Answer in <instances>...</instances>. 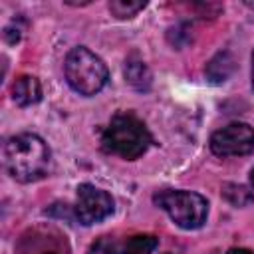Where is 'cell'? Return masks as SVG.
Segmentation results:
<instances>
[{"instance_id": "cell-3", "label": "cell", "mask_w": 254, "mask_h": 254, "mask_svg": "<svg viewBox=\"0 0 254 254\" xmlns=\"http://www.w3.org/2000/svg\"><path fill=\"white\" fill-rule=\"evenodd\" d=\"M107 67L87 48H73L65 58V79L81 95H95L107 83Z\"/></svg>"}, {"instance_id": "cell-1", "label": "cell", "mask_w": 254, "mask_h": 254, "mask_svg": "<svg viewBox=\"0 0 254 254\" xmlns=\"http://www.w3.org/2000/svg\"><path fill=\"white\" fill-rule=\"evenodd\" d=\"M4 169L18 183H34L48 175L52 155L48 145L34 133H20L4 143Z\"/></svg>"}, {"instance_id": "cell-10", "label": "cell", "mask_w": 254, "mask_h": 254, "mask_svg": "<svg viewBox=\"0 0 254 254\" xmlns=\"http://www.w3.org/2000/svg\"><path fill=\"white\" fill-rule=\"evenodd\" d=\"M222 196L234 204V206H246L254 202V194L250 189H246L244 185H234V183H226L222 187Z\"/></svg>"}, {"instance_id": "cell-5", "label": "cell", "mask_w": 254, "mask_h": 254, "mask_svg": "<svg viewBox=\"0 0 254 254\" xmlns=\"http://www.w3.org/2000/svg\"><path fill=\"white\" fill-rule=\"evenodd\" d=\"M113 212V198L107 190L97 189L93 185H79L77 187V200H75V216L81 224L91 226L105 220Z\"/></svg>"}, {"instance_id": "cell-11", "label": "cell", "mask_w": 254, "mask_h": 254, "mask_svg": "<svg viewBox=\"0 0 254 254\" xmlns=\"http://www.w3.org/2000/svg\"><path fill=\"white\" fill-rule=\"evenodd\" d=\"M159 246V240L151 234H137L127 240L123 254H153L155 248Z\"/></svg>"}, {"instance_id": "cell-7", "label": "cell", "mask_w": 254, "mask_h": 254, "mask_svg": "<svg viewBox=\"0 0 254 254\" xmlns=\"http://www.w3.org/2000/svg\"><path fill=\"white\" fill-rule=\"evenodd\" d=\"M42 97V85L34 75H20L12 85V99L20 107L38 103Z\"/></svg>"}, {"instance_id": "cell-12", "label": "cell", "mask_w": 254, "mask_h": 254, "mask_svg": "<svg viewBox=\"0 0 254 254\" xmlns=\"http://www.w3.org/2000/svg\"><path fill=\"white\" fill-rule=\"evenodd\" d=\"M145 8V2H135V0H113L109 2V12L115 18H133L139 10Z\"/></svg>"}, {"instance_id": "cell-15", "label": "cell", "mask_w": 254, "mask_h": 254, "mask_svg": "<svg viewBox=\"0 0 254 254\" xmlns=\"http://www.w3.org/2000/svg\"><path fill=\"white\" fill-rule=\"evenodd\" d=\"M252 87H254V54H252Z\"/></svg>"}, {"instance_id": "cell-6", "label": "cell", "mask_w": 254, "mask_h": 254, "mask_svg": "<svg viewBox=\"0 0 254 254\" xmlns=\"http://www.w3.org/2000/svg\"><path fill=\"white\" fill-rule=\"evenodd\" d=\"M210 149L218 157L248 155L254 151V129L246 123H230L210 137Z\"/></svg>"}, {"instance_id": "cell-13", "label": "cell", "mask_w": 254, "mask_h": 254, "mask_svg": "<svg viewBox=\"0 0 254 254\" xmlns=\"http://www.w3.org/2000/svg\"><path fill=\"white\" fill-rule=\"evenodd\" d=\"M87 254H121V252H119V246H117L111 238L103 236V238L95 240V242L89 246Z\"/></svg>"}, {"instance_id": "cell-14", "label": "cell", "mask_w": 254, "mask_h": 254, "mask_svg": "<svg viewBox=\"0 0 254 254\" xmlns=\"http://www.w3.org/2000/svg\"><path fill=\"white\" fill-rule=\"evenodd\" d=\"M228 254H252V252L244 250V248H232V250H228Z\"/></svg>"}, {"instance_id": "cell-9", "label": "cell", "mask_w": 254, "mask_h": 254, "mask_svg": "<svg viewBox=\"0 0 254 254\" xmlns=\"http://www.w3.org/2000/svg\"><path fill=\"white\" fill-rule=\"evenodd\" d=\"M234 71V58L228 52H220L216 54L208 65H206V75L214 81V83H222L226 81Z\"/></svg>"}, {"instance_id": "cell-16", "label": "cell", "mask_w": 254, "mask_h": 254, "mask_svg": "<svg viewBox=\"0 0 254 254\" xmlns=\"http://www.w3.org/2000/svg\"><path fill=\"white\" fill-rule=\"evenodd\" d=\"M250 183H252V187H254V169L250 171Z\"/></svg>"}, {"instance_id": "cell-2", "label": "cell", "mask_w": 254, "mask_h": 254, "mask_svg": "<svg viewBox=\"0 0 254 254\" xmlns=\"http://www.w3.org/2000/svg\"><path fill=\"white\" fill-rule=\"evenodd\" d=\"M101 145L107 153L133 161L149 149L151 133L145 123L133 113H119L103 131Z\"/></svg>"}, {"instance_id": "cell-8", "label": "cell", "mask_w": 254, "mask_h": 254, "mask_svg": "<svg viewBox=\"0 0 254 254\" xmlns=\"http://www.w3.org/2000/svg\"><path fill=\"white\" fill-rule=\"evenodd\" d=\"M125 79L131 87H135L137 91H147L151 87V71L147 67V64L139 58H129L127 64H125Z\"/></svg>"}, {"instance_id": "cell-18", "label": "cell", "mask_w": 254, "mask_h": 254, "mask_svg": "<svg viewBox=\"0 0 254 254\" xmlns=\"http://www.w3.org/2000/svg\"><path fill=\"white\" fill-rule=\"evenodd\" d=\"M165 254H171V252H165Z\"/></svg>"}, {"instance_id": "cell-17", "label": "cell", "mask_w": 254, "mask_h": 254, "mask_svg": "<svg viewBox=\"0 0 254 254\" xmlns=\"http://www.w3.org/2000/svg\"><path fill=\"white\" fill-rule=\"evenodd\" d=\"M244 4H246V6H248V8H254V2H250V0H246V2H244Z\"/></svg>"}, {"instance_id": "cell-4", "label": "cell", "mask_w": 254, "mask_h": 254, "mask_svg": "<svg viewBox=\"0 0 254 254\" xmlns=\"http://www.w3.org/2000/svg\"><path fill=\"white\" fill-rule=\"evenodd\" d=\"M155 204L161 206L171 220L185 230L200 228L208 216L206 198L190 190H163L155 194Z\"/></svg>"}]
</instances>
